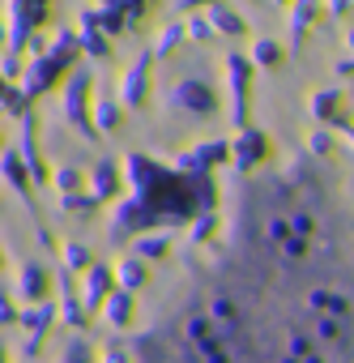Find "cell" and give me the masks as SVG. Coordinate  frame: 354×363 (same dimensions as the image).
Segmentation results:
<instances>
[{
    "instance_id": "1",
    "label": "cell",
    "mask_w": 354,
    "mask_h": 363,
    "mask_svg": "<svg viewBox=\"0 0 354 363\" xmlns=\"http://www.w3.org/2000/svg\"><path fill=\"white\" fill-rule=\"evenodd\" d=\"M128 316H132V299H128V295H124V299L111 295V303H107V320H111V325H124Z\"/></svg>"
},
{
    "instance_id": "2",
    "label": "cell",
    "mask_w": 354,
    "mask_h": 363,
    "mask_svg": "<svg viewBox=\"0 0 354 363\" xmlns=\"http://www.w3.org/2000/svg\"><path fill=\"white\" fill-rule=\"evenodd\" d=\"M256 60L261 65H278V43H256Z\"/></svg>"
}]
</instances>
